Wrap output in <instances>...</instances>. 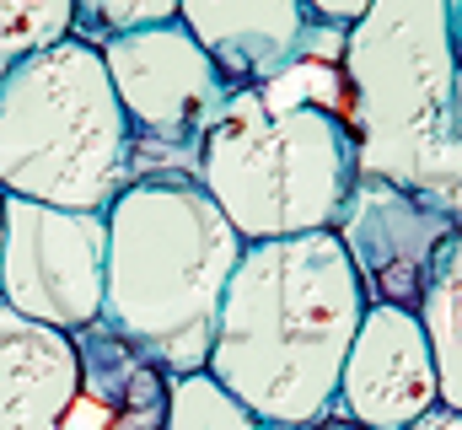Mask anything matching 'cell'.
Returning <instances> with one entry per match:
<instances>
[{"label": "cell", "mask_w": 462, "mask_h": 430, "mask_svg": "<svg viewBox=\"0 0 462 430\" xmlns=\"http://www.w3.org/2000/svg\"><path fill=\"white\" fill-rule=\"evenodd\" d=\"M0 242H5V183H0Z\"/></svg>", "instance_id": "21"}, {"label": "cell", "mask_w": 462, "mask_h": 430, "mask_svg": "<svg viewBox=\"0 0 462 430\" xmlns=\"http://www.w3.org/2000/svg\"><path fill=\"white\" fill-rule=\"evenodd\" d=\"M76 33V0H0V81L38 49Z\"/></svg>", "instance_id": "14"}, {"label": "cell", "mask_w": 462, "mask_h": 430, "mask_svg": "<svg viewBox=\"0 0 462 430\" xmlns=\"http://www.w3.org/2000/svg\"><path fill=\"white\" fill-rule=\"evenodd\" d=\"M242 231L194 178H134L108 205L103 322L167 377L205 371Z\"/></svg>", "instance_id": "2"}, {"label": "cell", "mask_w": 462, "mask_h": 430, "mask_svg": "<svg viewBox=\"0 0 462 430\" xmlns=\"http://www.w3.org/2000/svg\"><path fill=\"white\" fill-rule=\"evenodd\" d=\"M355 178L360 156L345 113L323 103L269 108L258 87H236L226 98L194 173L242 242L334 231Z\"/></svg>", "instance_id": "5"}, {"label": "cell", "mask_w": 462, "mask_h": 430, "mask_svg": "<svg viewBox=\"0 0 462 430\" xmlns=\"http://www.w3.org/2000/svg\"><path fill=\"white\" fill-rule=\"evenodd\" d=\"M365 5H371V0H307V11H312L318 22H334V27H349Z\"/></svg>", "instance_id": "17"}, {"label": "cell", "mask_w": 462, "mask_h": 430, "mask_svg": "<svg viewBox=\"0 0 462 430\" xmlns=\"http://www.w3.org/2000/svg\"><path fill=\"white\" fill-rule=\"evenodd\" d=\"M436 404H441V377L420 313L393 302H365L328 415L365 430H403Z\"/></svg>", "instance_id": "9"}, {"label": "cell", "mask_w": 462, "mask_h": 430, "mask_svg": "<svg viewBox=\"0 0 462 430\" xmlns=\"http://www.w3.org/2000/svg\"><path fill=\"white\" fill-rule=\"evenodd\" d=\"M76 393V339L0 302V430H60Z\"/></svg>", "instance_id": "11"}, {"label": "cell", "mask_w": 462, "mask_h": 430, "mask_svg": "<svg viewBox=\"0 0 462 430\" xmlns=\"http://www.w3.org/2000/svg\"><path fill=\"white\" fill-rule=\"evenodd\" d=\"M339 242L365 285V302H393V307H420L436 253L457 231V220L430 205L425 194L360 173L339 215Z\"/></svg>", "instance_id": "8"}, {"label": "cell", "mask_w": 462, "mask_h": 430, "mask_svg": "<svg viewBox=\"0 0 462 430\" xmlns=\"http://www.w3.org/2000/svg\"><path fill=\"white\" fill-rule=\"evenodd\" d=\"M129 118L87 38H60L0 81V183L5 194L108 210L129 183Z\"/></svg>", "instance_id": "4"}, {"label": "cell", "mask_w": 462, "mask_h": 430, "mask_svg": "<svg viewBox=\"0 0 462 430\" xmlns=\"http://www.w3.org/2000/svg\"><path fill=\"white\" fill-rule=\"evenodd\" d=\"M60 430H114V409H108V404H97L92 393H76V398H70V409L60 415Z\"/></svg>", "instance_id": "16"}, {"label": "cell", "mask_w": 462, "mask_h": 430, "mask_svg": "<svg viewBox=\"0 0 462 430\" xmlns=\"http://www.w3.org/2000/svg\"><path fill=\"white\" fill-rule=\"evenodd\" d=\"M420 328L430 339L436 355V377H441V404L462 409V226L447 237V248L436 253L430 285L420 296Z\"/></svg>", "instance_id": "12"}, {"label": "cell", "mask_w": 462, "mask_h": 430, "mask_svg": "<svg viewBox=\"0 0 462 430\" xmlns=\"http://www.w3.org/2000/svg\"><path fill=\"white\" fill-rule=\"evenodd\" d=\"M403 430H462V409H447V404H436L430 415H420L414 425H403Z\"/></svg>", "instance_id": "18"}, {"label": "cell", "mask_w": 462, "mask_h": 430, "mask_svg": "<svg viewBox=\"0 0 462 430\" xmlns=\"http://www.w3.org/2000/svg\"><path fill=\"white\" fill-rule=\"evenodd\" d=\"M307 430H365V425H355V420H339V415H328V420H318V425H307Z\"/></svg>", "instance_id": "19"}, {"label": "cell", "mask_w": 462, "mask_h": 430, "mask_svg": "<svg viewBox=\"0 0 462 430\" xmlns=\"http://www.w3.org/2000/svg\"><path fill=\"white\" fill-rule=\"evenodd\" d=\"M162 430H274V425H263L242 398H231L210 371H183L167 388Z\"/></svg>", "instance_id": "13"}, {"label": "cell", "mask_w": 462, "mask_h": 430, "mask_svg": "<svg viewBox=\"0 0 462 430\" xmlns=\"http://www.w3.org/2000/svg\"><path fill=\"white\" fill-rule=\"evenodd\" d=\"M345 124L360 173L414 189L462 135V65L452 0H371L345 27Z\"/></svg>", "instance_id": "3"}, {"label": "cell", "mask_w": 462, "mask_h": 430, "mask_svg": "<svg viewBox=\"0 0 462 430\" xmlns=\"http://www.w3.org/2000/svg\"><path fill=\"white\" fill-rule=\"evenodd\" d=\"M108 275V210H65L5 194V242H0V302L81 333L103 318Z\"/></svg>", "instance_id": "7"}, {"label": "cell", "mask_w": 462, "mask_h": 430, "mask_svg": "<svg viewBox=\"0 0 462 430\" xmlns=\"http://www.w3.org/2000/svg\"><path fill=\"white\" fill-rule=\"evenodd\" d=\"M452 27H457V65H462V0H452Z\"/></svg>", "instance_id": "20"}, {"label": "cell", "mask_w": 462, "mask_h": 430, "mask_svg": "<svg viewBox=\"0 0 462 430\" xmlns=\"http://www.w3.org/2000/svg\"><path fill=\"white\" fill-rule=\"evenodd\" d=\"M178 22L236 87H263L296 65L318 27L307 0H178Z\"/></svg>", "instance_id": "10"}, {"label": "cell", "mask_w": 462, "mask_h": 430, "mask_svg": "<svg viewBox=\"0 0 462 430\" xmlns=\"http://www.w3.org/2000/svg\"><path fill=\"white\" fill-rule=\"evenodd\" d=\"M129 118V183L134 178H194L210 124L236 92L210 49L183 22H156L97 43Z\"/></svg>", "instance_id": "6"}, {"label": "cell", "mask_w": 462, "mask_h": 430, "mask_svg": "<svg viewBox=\"0 0 462 430\" xmlns=\"http://www.w3.org/2000/svg\"><path fill=\"white\" fill-rule=\"evenodd\" d=\"M365 318V285L339 231L247 242L231 269L205 371L263 425L328 420L339 371Z\"/></svg>", "instance_id": "1"}, {"label": "cell", "mask_w": 462, "mask_h": 430, "mask_svg": "<svg viewBox=\"0 0 462 430\" xmlns=\"http://www.w3.org/2000/svg\"><path fill=\"white\" fill-rule=\"evenodd\" d=\"M414 194H425L430 205H441V210L462 226V135L457 140H447V145L430 156V167L420 173Z\"/></svg>", "instance_id": "15"}]
</instances>
